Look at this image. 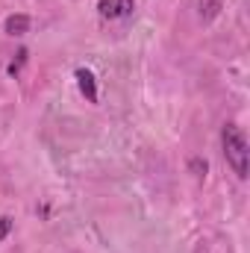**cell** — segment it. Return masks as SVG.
<instances>
[{
    "mask_svg": "<svg viewBox=\"0 0 250 253\" xmlns=\"http://www.w3.org/2000/svg\"><path fill=\"white\" fill-rule=\"evenodd\" d=\"M221 141H224V156L230 162V168L236 171L239 180H248L250 174V150H248V138L245 132L236 124H227L221 132Z\"/></svg>",
    "mask_w": 250,
    "mask_h": 253,
    "instance_id": "1",
    "label": "cell"
},
{
    "mask_svg": "<svg viewBox=\"0 0 250 253\" xmlns=\"http://www.w3.org/2000/svg\"><path fill=\"white\" fill-rule=\"evenodd\" d=\"M97 12H100V18L118 21V18L132 15V0H100L97 3Z\"/></svg>",
    "mask_w": 250,
    "mask_h": 253,
    "instance_id": "2",
    "label": "cell"
},
{
    "mask_svg": "<svg viewBox=\"0 0 250 253\" xmlns=\"http://www.w3.org/2000/svg\"><path fill=\"white\" fill-rule=\"evenodd\" d=\"M77 83H80V91L85 94V100H88V103H97V83H94V74L85 71V68H80V71H77Z\"/></svg>",
    "mask_w": 250,
    "mask_h": 253,
    "instance_id": "3",
    "label": "cell"
},
{
    "mask_svg": "<svg viewBox=\"0 0 250 253\" xmlns=\"http://www.w3.org/2000/svg\"><path fill=\"white\" fill-rule=\"evenodd\" d=\"M3 27L9 36H24V33H30V18L27 15H9Z\"/></svg>",
    "mask_w": 250,
    "mask_h": 253,
    "instance_id": "4",
    "label": "cell"
},
{
    "mask_svg": "<svg viewBox=\"0 0 250 253\" xmlns=\"http://www.w3.org/2000/svg\"><path fill=\"white\" fill-rule=\"evenodd\" d=\"M203 6H206V12H200L203 18H215V15H218V9H221V3H218V0H200V9H203Z\"/></svg>",
    "mask_w": 250,
    "mask_h": 253,
    "instance_id": "5",
    "label": "cell"
},
{
    "mask_svg": "<svg viewBox=\"0 0 250 253\" xmlns=\"http://www.w3.org/2000/svg\"><path fill=\"white\" fill-rule=\"evenodd\" d=\"M24 62H27V50H18V59H15V62L9 65V74L15 77V74L21 71V65H24Z\"/></svg>",
    "mask_w": 250,
    "mask_h": 253,
    "instance_id": "6",
    "label": "cell"
},
{
    "mask_svg": "<svg viewBox=\"0 0 250 253\" xmlns=\"http://www.w3.org/2000/svg\"><path fill=\"white\" fill-rule=\"evenodd\" d=\"M191 171H194V177H197V180H203V177H206V162L191 159Z\"/></svg>",
    "mask_w": 250,
    "mask_h": 253,
    "instance_id": "7",
    "label": "cell"
},
{
    "mask_svg": "<svg viewBox=\"0 0 250 253\" xmlns=\"http://www.w3.org/2000/svg\"><path fill=\"white\" fill-rule=\"evenodd\" d=\"M9 233H12V218H9V215H3V218H0V242H3Z\"/></svg>",
    "mask_w": 250,
    "mask_h": 253,
    "instance_id": "8",
    "label": "cell"
}]
</instances>
